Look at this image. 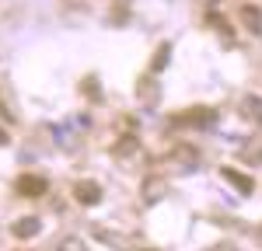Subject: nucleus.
Listing matches in <instances>:
<instances>
[{"mask_svg":"<svg viewBox=\"0 0 262 251\" xmlns=\"http://www.w3.org/2000/svg\"><path fill=\"white\" fill-rule=\"evenodd\" d=\"M224 178H231V182L242 188V192H252V182H248V178H242L238 171H231V167H224Z\"/></svg>","mask_w":262,"mask_h":251,"instance_id":"nucleus-3","label":"nucleus"},{"mask_svg":"<svg viewBox=\"0 0 262 251\" xmlns=\"http://www.w3.org/2000/svg\"><path fill=\"white\" fill-rule=\"evenodd\" d=\"M35 230H39V220H21L14 227V234H35Z\"/></svg>","mask_w":262,"mask_h":251,"instance_id":"nucleus-4","label":"nucleus"},{"mask_svg":"<svg viewBox=\"0 0 262 251\" xmlns=\"http://www.w3.org/2000/svg\"><path fill=\"white\" fill-rule=\"evenodd\" d=\"M18 188L25 195H42V192H46V182H42V178H21Z\"/></svg>","mask_w":262,"mask_h":251,"instance_id":"nucleus-2","label":"nucleus"},{"mask_svg":"<svg viewBox=\"0 0 262 251\" xmlns=\"http://www.w3.org/2000/svg\"><path fill=\"white\" fill-rule=\"evenodd\" d=\"M0 143H7V133H4V129H0Z\"/></svg>","mask_w":262,"mask_h":251,"instance_id":"nucleus-5","label":"nucleus"},{"mask_svg":"<svg viewBox=\"0 0 262 251\" xmlns=\"http://www.w3.org/2000/svg\"><path fill=\"white\" fill-rule=\"evenodd\" d=\"M77 199H81V203H98V199H101V188L91 185V182H84V185H77Z\"/></svg>","mask_w":262,"mask_h":251,"instance_id":"nucleus-1","label":"nucleus"}]
</instances>
